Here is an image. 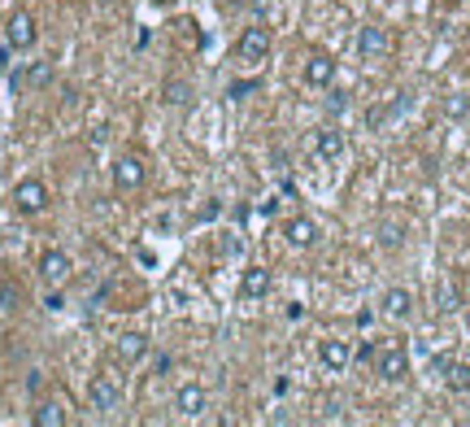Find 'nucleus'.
Here are the masks:
<instances>
[{
	"mask_svg": "<svg viewBox=\"0 0 470 427\" xmlns=\"http://www.w3.org/2000/svg\"><path fill=\"white\" fill-rule=\"evenodd\" d=\"M88 401H92V410L109 414V410H118V401H122V384L114 380V375H96L92 388H88Z\"/></svg>",
	"mask_w": 470,
	"mask_h": 427,
	"instance_id": "obj_1",
	"label": "nucleus"
},
{
	"mask_svg": "<svg viewBox=\"0 0 470 427\" xmlns=\"http://www.w3.org/2000/svg\"><path fill=\"white\" fill-rule=\"evenodd\" d=\"M235 53H240V61H266L270 57V31L266 27H244Z\"/></svg>",
	"mask_w": 470,
	"mask_h": 427,
	"instance_id": "obj_2",
	"label": "nucleus"
},
{
	"mask_svg": "<svg viewBox=\"0 0 470 427\" xmlns=\"http://www.w3.org/2000/svg\"><path fill=\"white\" fill-rule=\"evenodd\" d=\"M375 371L383 375V380H392V384L405 380V375H409V358H405V349H401V344L379 349V354H375Z\"/></svg>",
	"mask_w": 470,
	"mask_h": 427,
	"instance_id": "obj_3",
	"label": "nucleus"
},
{
	"mask_svg": "<svg viewBox=\"0 0 470 427\" xmlns=\"http://www.w3.org/2000/svg\"><path fill=\"white\" fill-rule=\"evenodd\" d=\"M140 184H144V162H140L135 153L118 157V162H114V188H118V192H135Z\"/></svg>",
	"mask_w": 470,
	"mask_h": 427,
	"instance_id": "obj_4",
	"label": "nucleus"
},
{
	"mask_svg": "<svg viewBox=\"0 0 470 427\" xmlns=\"http://www.w3.org/2000/svg\"><path fill=\"white\" fill-rule=\"evenodd\" d=\"M13 205H18L22 214H40V210L48 205V188H44L40 179H22V184L13 188Z\"/></svg>",
	"mask_w": 470,
	"mask_h": 427,
	"instance_id": "obj_5",
	"label": "nucleus"
},
{
	"mask_svg": "<svg viewBox=\"0 0 470 427\" xmlns=\"http://www.w3.org/2000/svg\"><path fill=\"white\" fill-rule=\"evenodd\" d=\"M387 48H392V40H387L383 27H361V31H357V53H361L366 61L387 57Z\"/></svg>",
	"mask_w": 470,
	"mask_h": 427,
	"instance_id": "obj_6",
	"label": "nucleus"
},
{
	"mask_svg": "<svg viewBox=\"0 0 470 427\" xmlns=\"http://www.w3.org/2000/svg\"><path fill=\"white\" fill-rule=\"evenodd\" d=\"M40 279H44L48 288H57V284L70 279V258L61 253V248H48V253L40 258Z\"/></svg>",
	"mask_w": 470,
	"mask_h": 427,
	"instance_id": "obj_7",
	"label": "nucleus"
},
{
	"mask_svg": "<svg viewBox=\"0 0 470 427\" xmlns=\"http://www.w3.org/2000/svg\"><path fill=\"white\" fill-rule=\"evenodd\" d=\"M174 406H179L183 419H200V414L209 410V392H205L200 384H183L179 397H174Z\"/></svg>",
	"mask_w": 470,
	"mask_h": 427,
	"instance_id": "obj_8",
	"label": "nucleus"
},
{
	"mask_svg": "<svg viewBox=\"0 0 470 427\" xmlns=\"http://www.w3.org/2000/svg\"><path fill=\"white\" fill-rule=\"evenodd\" d=\"M35 35H40V31H35V18H31V13H13V18H9V27H5V44H9V48H31Z\"/></svg>",
	"mask_w": 470,
	"mask_h": 427,
	"instance_id": "obj_9",
	"label": "nucleus"
},
{
	"mask_svg": "<svg viewBox=\"0 0 470 427\" xmlns=\"http://www.w3.org/2000/svg\"><path fill=\"white\" fill-rule=\"evenodd\" d=\"M114 354H118V362H122V366H135V362L148 354V336H140V332H126V336H118Z\"/></svg>",
	"mask_w": 470,
	"mask_h": 427,
	"instance_id": "obj_10",
	"label": "nucleus"
},
{
	"mask_svg": "<svg viewBox=\"0 0 470 427\" xmlns=\"http://www.w3.org/2000/svg\"><path fill=\"white\" fill-rule=\"evenodd\" d=\"M318 358H323L327 371H344V366L353 362V344H349V340H323V344H318Z\"/></svg>",
	"mask_w": 470,
	"mask_h": 427,
	"instance_id": "obj_11",
	"label": "nucleus"
},
{
	"mask_svg": "<svg viewBox=\"0 0 470 427\" xmlns=\"http://www.w3.org/2000/svg\"><path fill=\"white\" fill-rule=\"evenodd\" d=\"M270 270L266 266H248L244 270V279H240V296H248V301H257V296H266L270 292Z\"/></svg>",
	"mask_w": 470,
	"mask_h": 427,
	"instance_id": "obj_12",
	"label": "nucleus"
},
{
	"mask_svg": "<svg viewBox=\"0 0 470 427\" xmlns=\"http://www.w3.org/2000/svg\"><path fill=\"white\" fill-rule=\"evenodd\" d=\"M283 236H287V244H292V248H309L313 240H318V222H313V218H292V222L283 227Z\"/></svg>",
	"mask_w": 470,
	"mask_h": 427,
	"instance_id": "obj_13",
	"label": "nucleus"
},
{
	"mask_svg": "<svg viewBox=\"0 0 470 427\" xmlns=\"http://www.w3.org/2000/svg\"><path fill=\"white\" fill-rule=\"evenodd\" d=\"M31 423H35V427H66L70 414H66L61 401H40V406L31 410Z\"/></svg>",
	"mask_w": 470,
	"mask_h": 427,
	"instance_id": "obj_14",
	"label": "nucleus"
},
{
	"mask_svg": "<svg viewBox=\"0 0 470 427\" xmlns=\"http://www.w3.org/2000/svg\"><path fill=\"white\" fill-rule=\"evenodd\" d=\"M313 153H318L323 162H335L339 153H344V136H339L335 127H323L318 136H313Z\"/></svg>",
	"mask_w": 470,
	"mask_h": 427,
	"instance_id": "obj_15",
	"label": "nucleus"
},
{
	"mask_svg": "<svg viewBox=\"0 0 470 427\" xmlns=\"http://www.w3.org/2000/svg\"><path fill=\"white\" fill-rule=\"evenodd\" d=\"M331 79H335V61H331V57L318 53V57L305 61V83H309V88H327Z\"/></svg>",
	"mask_w": 470,
	"mask_h": 427,
	"instance_id": "obj_16",
	"label": "nucleus"
},
{
	"mask_svg": "<svg viewBox=\"0 0 470 427\" xmlns=\"http://www.w3.org/2000/svg\"><path fill=\"white\" fill-rule=\"evenodd\" d=\"M52 83V61H31L22 74H13V88H48Z\"/></svg>",
	"mask_w": 470,
	"mask_h": 427,
	"instance_id": "obj_17",
	"label": "nucleus"
},
{
	"mask_svg": "<svg viewBox=\"0 0 470 427\" xmlns=\"http://www.w3.org/2000/svg\"><path fill=\"white\" fill-rule=\"evenodd\" d=\"M383 314H392V318H409V314H414V296H409L405 288H387V292H383Z\"/></svg>",
	"mask_w": 470,
	"mask_h": 427,
	"instance_id": "obj_18",
	"label": "nucleus"
},
{
	"mask_svg": "<svg viewBox=\"0 0 470 427\" xmlns=\"http://www.w3.org/2000/svg\"><path fill=\"white\" fill-rule=\"evenodd\" d=\"M162 96H166V105H174V109H188V105H192V83H188V79H166Z\"/></svg>",
	"mask_w": 470,
	"mask_h": 427,
	"instance_id": "obj_19",
	"label": "nucleus"
},
{
	"mask_svg": "<svg viewBox=\"0 0 470 427\" xmlns=\"http://www.w3.org/2000/svg\"><path fill=\"white\" fill-rule=\"evenodd\" d=\"M444 384H449L453 392H466V397H470V366H449Z\"/></svg>",
	"mask_w": 470,
	"mask_h": 427,
	"instance_id": "obj_20",
	"label": "nucleus"
},
{
	"mask_svg": "<svg viewBox=\"0 0 470 427\" xmlns=\"http://www.w3.org/2000/svg\"><path fill=\"white\" fill-rule=\"evenodd\" d=\"M257 88H261V79H240V83H231V88H227V96H231V100H244V96L257 92Z\"/></svg>",
	"mask_w": 470,
	"mask_h": 427,
	"instance_id": "obj_21",
	"label": "nucleus"
},
{
	"mask_svg": "<svg viewBox=\"0 0 470 427\" xmlns=\"http://www.w3.org/2000/svg\"><path fill=\"white\" fill-rule=\"evenodd\" d=\"M466 109H470L466 96H449V100H444V114H449V118H466Z\"/></svg>",
	"mask_w": 470,
	"mask_h": 427,
	"instance_id": "obj_22",
	"label": "nucleus"
},
{
	"mask_svg": "<svg viewBox=\"0 0 470 427\" xmlns=\"http://www.w3.org/2000/svg\"><path fill=\"white\" fill-rule=\"evenodd\" d=\"M349 109V92H331L327 96V114H344Z\"/></svg>",
	"mask_w": 470,
	"mask_h": 427,
	"instance_id": "obj_23",
	"label": "nucleus"
},
{
	"mask_svg": "<svg viewBox=\"0 0 470 427\" xmlns=\"http://www.w3.org/2000/svg\"><path fill=\"white\" fill-rule=\"evenodd\" d=\"M440 310H457V292H453V284H444V288H440Z\"/></svg>",
	"mask_w": 470,
	"mask_h": 427,
	"instance_id": "obj_24",
	"label": "nucleus"
},
{
	"mask_svg": "<svg viewBox=\"0 0 470 427\" xmlns=\"http://www.w3.org/2000/svg\"><path fill=\"white\" fill-rule=\"evenodd\" d=\"M0 306H5V310L18 306V288H13V284H0Z\"/></svg>",
	"mask_w": 470,
	"mask_h": 427,
	"instance_id": "obj_25",
	"label": "nucleus"
},
{
	"mask_svg": "<svg viewBox=\"0 0 470 427\" xmlns=\"http://www.w3.org/2000/svg\"><path fill=\"white\" fill-rule=\"evenodd\" d=\"M379 240H383V248H397V244H401V227L392 222V227H383V236H379Z\"/></svg>",
	"mask_w": 470,
	"mask_h": 427,
	"instance_id": "obj_26",
	"label": "nucleus"
},
{
	"mask_svg": "<svg viewBox=\"0 0 470 427\" xmlns=\"http://www.w3.org/2000/svg\"><path fill=\"white\" fill-rule=\"evenodd\" d=\"M61 306H66V296H61V292H48V296H44V310H52V314H57Z\"/></svg>",
	"mask_w": 470,
	"mask_h": 427,
	"instance_id": "obj_27",
	"label": "nucleus"
},
{
	"mask_svg": "<svg viewBox=\"0 0 470 427\" xmlns=\"http://www.w3.org/2000/svg\"><path fill=\"white\" fill-rule=\"evenodd\" d=\"M375 354H379V349H375V344H370V340H366V344H361V349H357V358H361V362H375Z\"/></svg>",
	"mask_w": 470,
	"mask_h": 427,
	"instance_id": "obj_28",
	"label": "nucleus"
},
{
	"mask_svg": "<svg viewBox=\"0 0 470 427\" xmlns=\"http://www.w3.org/2000/svg\"><path fill=\"white\" fill-rule=\"evenodd\" d=\"M88 144H92V148H100V144H104V127H96V131L88 136Z\"/></svg>",
	"mask_w": 470,
	"mask_h": 427,
	"instance_id": "obj_29",
	"label": "nucleus"
},
{
	"mask_svg": "<svg viewBox=\"0 0 470 427\" xmlns=\"http://www.w3.org/2000/svg\"><path fill=\"white\" fill-rule=\"evenodd\" d=\"M152 5H170V0H152Z\"/></svg>",
	"mask_w": 470,
	"mask_h": 427,
	"instance_id": "obj_30",
	"label": "nucleus"
}]
</instances>
